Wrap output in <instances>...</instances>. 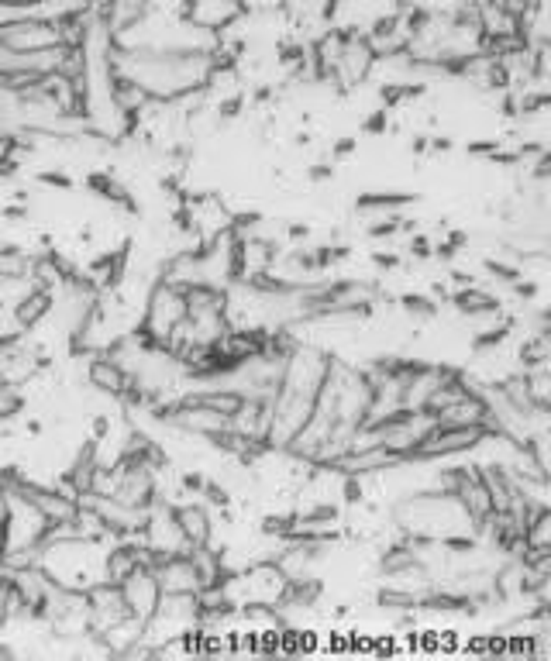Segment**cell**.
<instances>
[{"instance_id": "obj_1", "label": "cell", "mask_w": 551, "mask_h": 661, "mask_svg": "<svg viewBox=\"0 0 551 661\" xmlns=\"http://www.w3.org/2000/svg\"><path fill=\"white\" fill-rule=\"evenodd\" d=\"M176 520H180V531L186 538V548H207L214 538V524L211 517H207V510L200 507V503H193V507H176Z\"/></svg>"}]
</instances>
